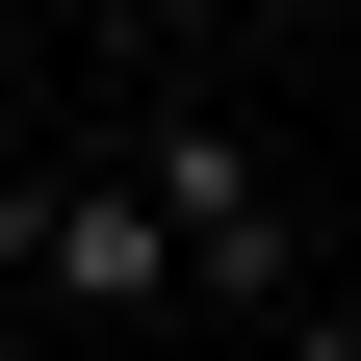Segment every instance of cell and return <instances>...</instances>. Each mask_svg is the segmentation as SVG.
I'll list each match as a JSON object with an SVG mask.
<instances>
[{"mask_svg":"<svg viewBox=\"0 0 361 361\" xmlns=\"http://www.w3.org/2000/svg\"><path fill=\"white\" fill-rule=\"evenodd\" d=\"M0 284H26V310H78V336H207L180 207H155L129 155H26V180H0Z\"/></svg>","mask_w":361,"mask_h":361,"instance_id":"1","label":"cell"},{"mask_svg":"<svg viewBox=\"0 0 361 361\" xmlns=\"http://www.w3.org/2000/svg\"><path fill=\"white\" fill-rule=\"evenodd\" d=\"M104 155H129V180L180 207V284H207V336H258V310H310V233H284V155H258V129L207 104V78H180V104H129Z\"/></svg>","mask_w":361,"mask_h":361,"instance_id":"2","label":"cell"},{"mask_svg":"<svg viewBox=\"0 0 361 361\" xmlns=\"http://www.w3.org/2000/svg\"><path fill=\"white\" fill-rule=\"evenodd\" d=\"M78 26H104V52H180V26H207V0H78Z\"/></svg>","mask_w":361,"mask_h":361,"instance_id":"3","label":"cell"}]
</instances>
